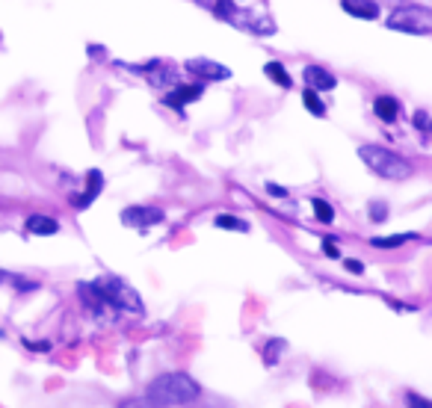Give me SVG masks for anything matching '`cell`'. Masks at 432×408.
Segmentation results:
<instances>
[{"mask_svg":"<svg viewBox=\"0 0 432 408\" xmlns=\"http://www.w3.org/2000/svg\"><path fill=\"white\" fill-rule=\"evenodd\" d=\"M358 157L373 175L388 177V181H406L411 175V163L403 160L400 154H394L391 148H382V145H361Z\"/></svg>","mask_w":432,"mask_h":408,"instance_id":"cell-3","label":"cell"},{"mask_svg":"<svg viewBox=\"0 0 432 408\" xmlns=\"http://www.w3.org/2000/svg\"><path fill=\"white\" fill-rule=\"evenodd\" d=\"M323 252H326L329 257H341V249H338V243L331 240V237H329V240H323Z\"/></svg>","mask_w":432,"mask_h":408,"instance_id":"cell-25","label":"cell"},{"mask_svg":"<svg viewBox=\"0 0 432 408\" xmlns=\"http://www.w3.org/2000/svg\"><path fill=\"white\" fill-rule=\"evenodd\" d=\"M237 6H234V0H216V4H213V12L216 15H220V18H231V12H234Z\"/></svg>","mask_w":432,"mask_h":408,"instance_id":"cell-23","label":"cell"},{"mask_svg":"<svg viewBox=\"0 0 432 408\" xmlns=\"http://www.w3.org/2000/svg\"><path fill=\"white\" fill-rule=\"evenodd\" d=\"M285 349H288V340H281V337L270 340V344H263V349H261V352H263V364H267V367H275Z\"/></svg>","mask_w":432,"mask_h":408,"instance_id":"cell-14","label":"cell"},{"mask_svg":"<svg viewBox=\"0 0 432 408\" xmlns=\"http://www.w3.org/2000/svg\"><path fill=\"white\" fill-rule=\"evenodd\" d=\"M267 192H273L275 199H285V195H288V190H281L278 184H267Z\"/></svg>","mask_w":432,"mask_h":408,"instance_id":"cell-29","label":"cell"},{"mask_svg":"<svg viewBox=\"0 0 432 408\" xmlns=\"http://www.w3.org/2000/svg\"><path fill=\"white\" fill-rule=\"evenodd\" d=\"M122 222L130 228H148V225H160L163 222V210L157 207H127L122 214Z\"/></svg>","mask_w":432,"mask_h":408,"instance_id":"cell-7","label":"cell"},{"mask_svg":"<svg viewBox=\"0 0 432 408\" xmlns=\"http://www.w3.org/2000/svg\"><path fill=\"white\" fill-rule=\"evenodd\" d=\"M213 222H216V228H228V231H249V225L237 216H231V214H220Z\"/></svg>","mask_w":432,"mask_h":408,"instance_id":"cell-19","label":"cell"},{"mask_svg":"<svg viewBox=\"0 0 432 408\" xmlns=\"http://www.w3.org/2000/svg\"><path fill=\"white\" fill-rule=\"evenodd\" d=\"M169 77H175L169 69H163V65H152V71H148V83L152 86H169L172 83Z\"/></svg>","mask_w":432,"mask_h":408,"instance_id":"cell-17","label":"cell"},{"mask_svg":"<svg viewBox=\"0 0 432 408\" xmlns=\"http://www.w3.org/2000/svg\"><path fill=\"white\" fill-rule=\"evenodd\" d=\"M187 71L195 74V77H202V80H228L231 77V69H225V65L213 62V59H205V57L187 59Z\"/></svg>","mask_w":432,"mask_h":408,"instance_id":"cell-5","label":"cell"},{"mask_svg":"<svg viewBox=\"0 0 432 408\" xmlns=\"http://www.w3.org/2000/svg\"><path fill=\"white\" fill-rule=\"evenodd\" d=\"M80 296L86 299L89 308H98V305H113L119 308V311H130V314H142V299L140 293L125 284L122 279H98L92 284H80Z\"/></svg>","mask_w":432,"mask_h":408,"instance_id":"cell-2","label":"cell"},{"mask_svg":"<svg viewBox=\"0 0 432 408\" xmlns=\"http://www.w3.org/2000/svg\"><path fill=\"white\" fill-rule=\"evenodd\" d=\"M57 231H59V222H57L54 216H42V214H36V216L27 219V234L51 237V234H57Z\"/></svg>","mask_w":432,"mask_h":408,"instance_id":"cell-11","label":"cell"},{"mask_svg":"<svg viewBox=\"0 0 432 408\" xmlns=\"http://www.w3.org/2000/svg\"><path fill=\"white\" fill-rule=\"evenodd\" d=\"M302 101H305V110H308V112H314V116H326V107H323L320 95L314 92V89H305V92H302Z\"/></svg>","mask_w":432,"mask_h":408,"instance_id":"cell-18","label":"cell"},{"mask_svg":"<svg viewBox=\"0 0 432 408\" xmlns=\"http://www.w3.org/2000/svg\"><path fill=\"white\" fill-rule=\"evenodd\" d=\"M119 408H148V405H145V400H142V397H137V400H125Z\"/></svg>","mask_w":432,"mask_h":408,"instance_id":"cell-27","label":"cell"},{"mask_svg":"<svg viewBox=\"0 0 432 408\" xmlns=\"http://www.w3.org/2000/svg\"><path fill=\"white\" fill-rule=\"evenodd\" d=\"M388 219V204L370 202V222H385Z\"/></svg>","mask_w":432,"mask_h":408,"instance_id":"cell-24","label":"cell"},{"mask_svg":"<svg viewBox=\"0 0 432 408\" xmlns=\"http://www.w3.org/2000/svg\"><path fill=\"white\" fill-rule=\"evenodd\" d=\"M24 346H27V349H39V352H47V349H51V346L45 344V340H42V344H30V340H24Z\"/></svg>","mask_w":432,"mask_h":408,"instance_id":"cell-30","label":"cell"},{"mask_svg":"<svg viewBox=\"0 0 432 408\" xmlns=\"http://www.w3.org/2000/svg\"><path fill=\"white\" fill-rule=\"evenodd\" d=\"M0 281H9V284H15L18 290H36V284H33V281L21 279V275H12V272H0Z\"/></svg>","mask_w":432,"mask_h":408,"instance_id":"cell-22","label":"cell"},{"mask_svg":"<svg viewBox=\"0 0 432 408\" xmlns=\"http://www.w3.org/2000/svg\"><path fill=\"white\" fill-rule=\"evenodd\" d=\"M263 71H267V77L273 80V83H278V86H290V74L285 71V65H281V62H267V65H263Z\"/></svg>","mask_w":432,"mask_h":408,"instance_id":"cell-15","label":"cell"},{"mask_svg":"<svg viewBox=\"0 0 432 408\" xmlns=\"http://www.w3.org/2000/svg\"><path fill=\"white\" fill-rule=\"evenodd\" d=\"M305 80H308V89H323V92H329V89H335L338 86V80L331 77L326 69H320V65H308L305 69Z\"/></svg>","mask_w":432,"mask_h":408,"instance_id":"cell-9","label":"cell"},{"mask_svg":"<svg viewBox=\"0 0 432 408\" xmlns=\"http://www.w3.org/2000/svg\"><path fill=\"white\" fill-rule=\"evenodd\" d=\"M414 124H418L421 130H429V116H426L424 110H421V112H414Z\"/></svg>","mask_w":432,"mask_h":408,"instance_id":"cell-26","label":"cell"},{"mask_svg":"<svg viewBox=\"0 0 432 408\" xmlns=\"http://www.w3.org/2000/svg\"><path fill=\"white\" fill-rule=\"evenodd\" d=\"M198 394H202V387L187 373H163L154 382H148L142 400L148 408H178L195 402Z\"/></svg>","mask_w":432,"mask_h":408,"instance_id":"cell-1","label":"cell"},{"mask_svg":"<svg viewBox=\"0 0 432 408\" xmlns=\"http://www.w3.org/2000/svg\"><path fill=\"white\" fill-rule=\"evenodd\" d=\"M101 187H104V175L98 172V169H89V175H86V192L80 195H74V207H89L92 202H95V195L101 192Z\"/></svg>","mask_w":432,"mask_h":408,"instance_id":"cell-10","label":"cell"},{"mask_svg":"<svg viewBox=\"0 0 432 408\" xmlns=\"http://www.w3.org/2000/svg\"><path fill=\"white\" fill-rule=\"evenodd\" d=\"M406 408H432V402L424 397V394H418V390H406Z\"/></svg>","mask_w":432,"mask_h":408,"instance_id":"cell-21","label":"cell"},{"mask_svg":"<svg viewBox=\"0 0 432 408\" xmlns=\"http://www.w3.org/2000/svg\"><path fill=\"white\" fill-rule=\"evenodd\" d=\"M418 234H397V237H373L370 243L376 249H397V246H403V243H409V240H414Z\"/></svg>","mask_w":432,"mask_h":408,"instance_id":"cell-16","label":"cell"},{"mask_svg":"<svg viewBox=\"0 0 432 408\" xmlns=\"http://www.w3.org/2000/svg\"><path fill=\"white\" fill-rule=\"evenodd\" d=\"M311 207H314V214H317V219H320L323 225H329L331 219H335V210H331L329 202H323V199H311Z\"/></svg>","mask_w":432,"mask_h":408,"instance_id":"cell-20","label":"cell"},{"mask_svg":"<svg viewBox=\"0 0 432 408\" xmlns=\"http://www.w3.org/2000/svg\"><path fill=\"white\" fill-rule=\"evenodd\" d=\"M388 27L400 30V33H414V36H429L432 33V12L426 6H418V4L397 6L388 15Z\"/></svg>","mask_w":432,"mask_h":408,"instance_id":"cell-4","label":"cell"},{"mask_svg":"<svg viewBox=\"0 0 432 408\" xmlns=\"http://www.w3.org/2000/svg\"><path fill=\"white\" fill-rule=\"evenodd\" d=\"M346 269H350L353 275H361L364 272V264H358V260H346V264H343Z\"/></svg>","mask_w":432,"mask_h":408,"instance_id":"cell-28","label":"cell"},{"mask_svg":"<svg viewBox=\"0 0 432 408\" xmlns=\"http://www.w3.org/2000/svg\"><path fill=\"white\" fill-rule=\"evenodd\" d=\"M195 98H202V86H178L175 92H169L166 95V104L169 107H184V104H190V101H195Z\"/></svg>","mask_w":432,"mask_h":408,"instance_id":"cell-12","label":"cell"},{"mask_svg":"<svg viewBox=\"0 0 432 408\" xmlns=\"http://www.w3.org/2000/svg\"><path fill=\"white\" fill-rule=\"evenodd\" d=\"M373 112H376V116H379L382 122H394V119H397V112H400V107H397L394 98L379 95L376 101H373Z\"/></svg>","mask_w":432,"mask_h":408,"instance_id":"cell-13","label":"cell"},{"mask_svg":"<svg viewBox=\"0 0 432 408\" xmlns=\"http://www.w3.org/2000/svg\"><path fill=\"white\" fill-rule=\"evenodd\" d=\"M341 6L346 15H353V18H364V21L379 18V6L373 0H341Z\"/></svg>","mask_w":432,"mask_h":408,"instance_id":"cell-8","label":"cell"},{"mask_svg":"<svg viewBox=\"0 0 432 408\" xmlns=\"http://www.w3.org/2000/svg\"><path fill=\"white\" fill-rule=\"evenodd\" d=\"M228 21L237 24V27H243V30H249V33H255V36H273V33H275V24L270 18H255V15L240 12V9L231 12Z\"/></svg>","mask_w":432,"mask_h":408,"instance_id":"cell-6","label":"cell"}]
</instances>
